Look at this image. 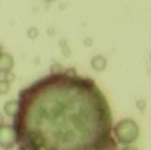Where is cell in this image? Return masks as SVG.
I'll return each mask as SVG.
<instances>
[{
  "mask_svg": "<svg viewBox=\"0 0 151 150\" xmlns=\"http://www.w3.org/2000/svg\"><path fill=\"white\" fill-rule=\"evenodd\" d=\"M63 73H64V74H66V76H69V77H74V76H77V71H76L74 68H66V69H64Z\"/></svg>",
  "mask_w": 151,
  "mask_h": 150,
  "instance_id": "30bf717a",
  "label": "cell"
},
{
  "mask_svg": "<svg viewBox=\"0 0 151 150\" xmlns=\"http://www.w3.org/2000/svg\"><path fill=\"white\" fill-rule=\"evenodd\" d=\"M4 124V118H3V114L0 113V125H3Z\"/></svg>",
  "mask_w": 151,
  "mask_h": 150,
  "instance_id": "5bb4252c",
  "label": "cell"
},
{
  "mask_svg": "<svg viewBox=\"0 0 151 150\" xmlns=\"http://www.w3.org/2000/svg\"><path fill=\"white\" fill-rule=\"evenodd\" d=\"M111 134H114L115 142L127 146L138 140L139 126L133 118H122L113 126Z\"/></svg>",
  "mask_w": 151,
  "mask_h": 150,
  "instance_id": "7a4b0ae2",
  "label": "cell"
},
{
  "mask_svg": "<svg viewBox=\"0 0 151 150\" xmlns=\"http://www.w3.org/2000/svg\"><path fill=\"white\" fill-rule=\"evenodd\" d=\"M15 66V60H13L12 55L3 52L0 55V72L1 73H8L11 72Z\"/></svg>",
  "mask_w": 151,
  "mask_h": 150,
  "instance_id": "277c9868",
  "label": "cell"
},
{
  "mask_svg": "<svg viewBox=\"0 0 151 150\" xmlns=\"http://www.w3.org/2000/svg\"><path fill=\"white\" fill-rule=\"evenodd\" d=\"M145 106H146V102H145L143 100H138V101H137V108H138L139 110H143Z\"/></svg>",
  "mask_w": 151,
  "mask_h": 150,
  "instance_id": "7c38bea8",
  "label": "cell"
},
{
  "mask_svg": "<svg viewBox=\"0 0 151 150\" xmlns=\"http://www.w3.org/2000/svg\"><path fill=\"white\" fill-rule=\"evenodd\" d=\"M47 3H52V1H55V0H45Z\"/></svg>",
  "mask_w": 151,
  "mask_h": 150,
  "instance_id": "2e32d148",
  "label": "cell"
},
{
  "mask_svg": "<svg viewBox=\"0 0 151 150\" xmlns=\"http://www.w3.org/2000/svg\"><path fill=\"white\" fill-rule=\"evenodd\" d=\"M90 66H91V69L96 71V72H104L107 66L106 57L102 56V55H97V56H94V57H91Z\"/></svg>",
  "mask_w": 151,
  "mask_h": 150,
  "instance_id": "5b68a950",
  "label": "cell"
},
{
  "mask_svg": "<svg viewBox=\"0 0 151 150\" xmlns=\"http://www.w3.org/2000/svg\"><path fill=\"white\" fill-rule=\"evenodd\" d=\"M19 150H117L105 93L89 77L49 74L19 93Z\"/></svg>",
  "mask_w": 151,
  "mask_h": 150,
  "instance_id": "6da1fadb",
  "label": "cell"
},
{
  "mask_svg": "<svg viewBox=\"0 0 151 150\" xmlns=\"http://www.w3.org/2000/svg\"><path fill=\"white\" fill-rule=\"evenodd\" d=\"M39 36V29L37 28H33V27H32V28H29L28 29V37L29 39H36V37Z\"/></svg>",
  "mask_w": 151,
  "mask_h": 150,
  "instance_id": "9c48e42d",
  "label": "cell"
},
{
  "mask_svg": "<svg viewBox=\"0 0 151 150\" xmlns=\"http://www.w3.org/2000/svg\"><path fill=\"white\" fill-rule=\"evenodd\" d=\"M3 112H4V114L7 117L13 118L19 112V101L17 100H8L7 102L3 105Z\"/></svg>",
  "mask_w": 151,
  "mask_h": 150,
  "instance_id": "8992f818",
  "label": "cell"
},
{
  "mask_svg": "<svg viewBox=\"0 0 151 150\" xmlns=\"http://www.w3.org/2000/svg\"><path fill=\"white\" fill-rule=\"evenodd\" d=\"M1 53H3V45L0 44V55H1Z\"/></svg>",
  "mask_w": 151,
  "mask_h": 150,
  "instance_id": "9a60e30c",
  "label": "cell"
},
{
  "mask_svg": "<svg viewBox=\"0 0 151 150\" xmlns=\"http://www.w3.org/2000/svg\"><path fill=\"white\" fill-rule=\"evenodd\" d=\"M16 145V133L12 125H0V148L12 149Z\"/></svg>",
  "mask_w": 151,
  "mask_h": 150,
  "instance_id": "3957f363",
  "label": "cell"
},
{
  "mask_svg": "<svg viewBox=\"0 0 151 150\" xmlns=\"http://www.w3.org/2000/svg\"><path fill=\"white\" fill-rule=\"evenodd\" d=\"M122 150H138V148H135V146H130V145H127V146H125Z\"/></svg>",
  "mask_w": 151,
  "mask_h": 150,
  "instance_id": "4fadbf2b",
  "label": "cell"
},
{
  "mask_svg": "<svg viewBox=\"0 0 151 150\" xmlns=\"http://www.w3.org/2000/svg\"><path fill=\"white\" fill-rule=\"evenodd\" d=\"M4 74H5V79L4 80L7 82H9V84L13 81V80H15V74H12L11 72H8V73H4Z\"/></svg>",
  "mask_w": 151,
  "mask_h": 150,
  "instance_id": "8fae6325",
  "label": "cell"
},
{
  "mask_svg": "<svg viewBox=\"0 0 151 150\" xmlns=\"http://www.w3.org/2000/svg\"><path fill=\"white\" fill-rule=\"evenodd\" d=\"M11 89V84L7 82L5 80H0V96H4L9 92Z\"/></svg>",
  "mask_w": 151,
  "mask_h": 150,
  "instance_id": "ba28073f",
  "label": "cell"
},
{
  "mask_svg": "<svg viewBox=\"0 0 151 150\" xmlns=\"http://www.w3.org/2000/svg\"><path fill=\"white\" fill-rule=\"evenodd\" d=\"M49 72H50V74H60L64 72V66L60 63H53L49 68Z\"/></svg>",
  "mask_w": 151,
  "mask_h": 150,
  "instance_id": "52a82bcc",
  "label": "cell"
}]
</instances>
